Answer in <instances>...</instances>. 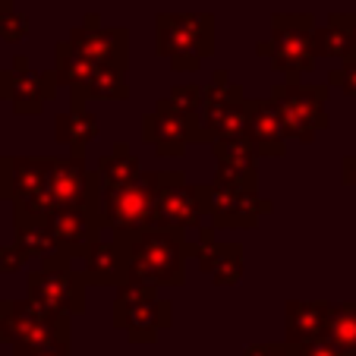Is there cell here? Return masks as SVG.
Listing matches in <instances>:
<instances>
[{
  "label": "cell",
  "mask_w": 356,
  "mask_h": 356,
  "mask_svg": "<svg viewBox=\"0 0 356 356\" xmlns=\"http://www.w3.org/2000/svg\"><path fill=\"white\" fill-rule=\"evenodd\" d=\"M101 227L114 230V236H129L148 227H161L158 218V180L155 174H142L114 189H101L98 202Z\"/></svg>",
  "instance_id": "obj_2"
},
{
  "label": "cell",
  "mask_w": 356,
  "mask_h": 356,
  "mask_svg": "<svg viewBox=\"0 0 356 356\" xmlns=\"http://www.w3.org/2000/svg\"><path fill=\"white\" fill-rule=\"evenodd\" d=\"M271 26H275L271 29V41H262L259 51L268 54L287 79H300L302 73H309L312 63H316V44H312L316 22H312V16L284 13L275 16Z\"/></svg>",
  "instance_id": "obj_5"
},
{
  "label": "cell",
  "mask_w": 356,
  "mask_h": 356,
  "mask_svg": "<svg viewBox=\"0 0 356 356\" xmlns=\"http://www.w3.org/2000/svg\"><path fill=\"white\" fill-rule=\"evenodd\" d=\"M325 98H328V86H306L300 79H287L284 86H277L275 104L281 111L284 133L302 142L316 139L318 129L328 127Z\"/></svg>",
  "instance_id": "obj_8"
},
{
  "label": "cell",
  "mask_w": 356,
  "mask_h": 356,
  "mask_svg": "<svg viewBox=\"0 0 356 356\" xmlns=\"http://www.w3.org/2000/svg\"><path fill=\"white\" fill-rule=\"evenodd\" d=\"M95 136H98V120H95L82 104H73L67 114L57 117V139H60L73 155H82Z\"/></svg>",
  "instance_id": "obj_21"
},
{
  "label": "cell",
  "mask_w": 356,
  "mask_h": 356,
  "mask_svg": "<svg viewBox=\"0 0 356 356\" xmlns=\"http://www.w3.org/2000/svg\"><path fill=\"white\" fill-rule=\"evenodd\" d=\"M88 98H98V101L127 98V82H123V67H108V63H98V67H95V73L88 76L86 88H82L79 104H86Z\"/></svg>",
  "instance_id": "obj_23"
},
{
  "label": "cell",
  "mask_w": 356,
  "mask_h": 356,
  "mask_svg": "<svg viewBox=\"0 0 356 356\" xmlns=\"http://www.w3.org/2000/svg\"><path fill=\"white\" fill-rule=\"evenodd\" d=\"M0 322L7 328V341L16 350L70 347V316L41 309L29 296L0 302Z\"/></svg>",
  "instance_id": "obj_3"
},
{
  "label": "cell",
  "mask_w": 356,
  "mask_h": 356,
  "mask_svg": "<svg viewBox=\"0 0 356 356\" xmlns=\"http://www.w3.org/2000/svg\"><path fill=\"white\" fill-rule=\"evenodd\" d=\"M215 47V19L209 13H161L158 16V51L177 70H199L202 57Z\"/></svg>",
  "instance_id": "obj_4"
},
{
  "label": "cell",
  "mask_w": 356,
  "mask_h": 356,
  "mask_svg": "<svg viewBox=\"0 0 356 356\" xmlns=\"http://www.w3.org/2000/svg\"><path fill=\"white\" fill-rule=\"evenodd\" d=\"M127 246V262H129V281L139 284H183L186 275V256H195L199 246L186 240V230L174 227H148L139 234L117 236Z\"/></svg>",
  "instance_id": "obj_1"
},
{
  "label": "cell",
  "mask_w": 356,
  "mask_h": 356,
  "mask_svg": "<svg viewBox=\"0 0 356 356\" xmlns=\"http://www.w3.org/2000/svg\"><path fill=\"white\" fill-rule=\"evenodd\" d=\"M218 155V183H227L236 189H252L256 193V145L249 142V136H221L215 142Z\"/></svg>",
  "instance_id": "obj_15"
},
{
  "label": "cell",
  "mask_w": 356,
  "mask_h": 356,
  "mask_svg": "<svg viewBox=\"0 0 356 356\" xmlns=\"http://www.w3.org/2000/svg\"><path fill=\"white\" fill-rule=\"evenodd\" d=\"M16 246H19L26 256L44 259L47 252L57 249V243L44 221H16Z\"/></svg>",
  "instance_id": "obj_25"
},
{
  "label": "cell",
  "mask_w": 356,
  "mask_h": 356,
  "mask_svg": "<svg viewBox=\"0 0 356 356\" xmlns=\"http://www.w3.org/2000/svg\"><path fill=\"white\" fill-rule=\"evenodd\" d=\"M202 209L211 215L215 227H246L256 224L259 211H268V202H259L252 189H236L215 180L211 186H202Z\"/></svg>",
  "instance_id": "obj_12"
},
{
  "label": "cell",
  "mask_w": 356,
  "mask_h": 356,
  "mask_svg": "<svg viewBox=\"0 0 356 356\" xmlns=\"http://www.w3.org/2000/svg\"><path fill=\"white\" fill-rule=\"evenodd\" d=\"M180 111L186 114H195L202 108V88L199 86H183V88H174V98H170Z\"/></svg>",
  "instance_id": "obj_29"
},
{
  "label": "cell",
  "mask_w": 356,
  "mask_h": 356,
  "mask_svg": "<svg viewBox=\"0 0 356 356\" xmlns=\"http://www.w3.org/2000/svg\"><path fill=\"white\" fill-rule=\"evenodd\" d=\"M76 271L86 277V284H108V287H120L129 281V262H127V246L120 240H98L95 236L88 246L79 249V256L73 259Z\"/></svg>",
  "instance_id": "obj_13"
},
{
  "label": "cell",
  "mask_w": 356,
  "mask_h": 356,
  "mask_svg": "<svg viewBox=\"0 0 356 356\" xmlns=\"http://www.w3.org/2000/svg\"><path fill=\"white\" fill-rule=\"evenodd\" d=\"M343 356H356V353H343Z\"/></svg>",
  "instance_id": "obj_39"
},
{
  "label": "cell",
  "mask_w": 356,
  "mask_h": 356,
  "mask_svg": "<svg viewBox=\"0 0 356 356\" xmlns=\"http://www.w3.org/2000/svg\"><path fill=\"white\" fill-rule=\"evenodd\" d=\"M16 356H70V347H38V350H16Z\"/></svg>",
  "instance_id": "obj_32"
},
{
  "label": "cell",
  "mask_w": 356,
  "mask_h": 356,
  "mask_svg": "<svg viewBox=\"0 0 356 356\" xmlns=\"http://www.w3.org/2000/svg\"><path fill=\"white\" fill-rule=\"evenodd\" d=\"M44 224L57 246L67 249L73 259L79 256V249L88 246L101 230V218L95 209H54L44 218Z\"/></svg>",
  "instance_id": "obj_16"
},
{
  "label": "cell",
  "mask_w": 356,
  "mask_h": 356,
  "mask_svg": "<svg viewBox=\"0 0 356 356\" xmlns=\"http://www.w3.org/2000/svg\"><path fill=\"white\" fill-rule=\"evenodd\" d=\"M312 44H316V54H322V57H341V60H347V57L353 54V44H350L347 29L337 26L334 19H328L325 29H316Z\"/></svg>",
  "instance_id": "obj_26"
},
{
  "label": "cell",
  "mask_w": 356,
  "mask_h": 356,
  "mask_svg": "<svg viewBox=\"0 0 356 356\" xmlns=\"http://www.w3.org/2000/svg\"><path fill=\"white\" fill-rule=\"evenodd\" d=\"M325 341H331L341 353H356V300L331 306Z\"/></svg>",
  "instance_id": "obj_22"
},
{
  "label": "cell",
  "mask_w": 356,
  "mask_h": 356,
  "mask_svg": "<svg viewBox=\"0 0 356 356\" xmlns=\"http://www.w3.org/2000/svg\"><path fill=\"white\" fill-rule=\"evenodd\" d=\"M145 139L155 142V148L164 158H174L186 148V142L209 139V133H205V127L199 123V117L180 111L174 101L168 98L158 104L155 114L145 117Z\"/></svg>",
  "instance_id": "obj_11"
},
{
  "label": "cell",
  "mask_w": 356,
  "mask_h": 356,
  "mask_svg": "<svg viewBox=\"0 0 356 356\" xmlns=\"http://www.w3.org/2000/svg\"><path fill=\"white\" fill-rule=\"evenodd\" d=\"M10 170H13V161H10V158H0V199H3V195L10 199Z\"/></svg>",
  "instance_id": "obj_33"
},
{
  "label": "cell",
  "mask_w": 356,
  "mask_h": 356,
  "mask_svg": "<svg viewBox=\"0 0 356 356\" xmlns=\"http://www.w3.org/2000/svg\"><path fill=\"white\" fill-rule=\"evenodd\" d=\"M26 262H29V256L16 246V243L7 249H0V268L3 271H19V268H26Z\"/></svg>",
  "instance_id": "obj_31"
},
{
  "label": "cell",
  "mask_w": 356,
  "mask_h": 356,
  "mask_svg": "<svg viewBox=\"0 0 356 356\" xmlns=\"http://www.w3.org/2000/svg\"><path fill=\"white\" fill-rule=\"evenodd\" d=\"M331 302H287V343L300 347L325 337Z\"/></svg>",
  "instance_id": "obj_19"
},
{
  "label": "cell",
  "mask_w": 356,
  "mask_h": 356,
  "mask_svg": "<svg viewBox=\"0 0 356 356\" xmlns=\"http://www.w3.org/2000/svg\"><path fill=\"white\" fill-rule=\"evenodd\" d=\"M44 199L54 209H95L98 211L101 202V180L98 174L86 168L82 155L57 158L47 161L44 174Z\"/></svg>",
  "instance_id": "obj_7"
},
{
  "label": "cell",
  "mask_w": 356,
  "mask_h": 356,
  "mask_svg": "<svg viewBox=\"0 0 356 356\" xmlns=\"http://www.w3.org/2000/svg\"><path fill=\"white\" fill-rule=\"evenodd\" d=\"M54 88H57L54 73H41V70L19 73V70H13V88H10L13 111L16 114H41L44 101L54 95Z\"/></svg>",
  "instance_id": "obj_18"
},
{
  "label": "cell",
  "mask_w": 356,
  "mask_h": 356,
  "mask_svg": "<svg viewBox=\"0 0 356 356\" xmlns=\"http://www.w3.org/2000/svg\"><path fill=\"white\" fill-rule=\"evenodd\" d=\"M328 86H337L341 92H347L350 98H356V57H347V60H343V67L331 70Z\"/></svg>",
  "instance_id": "obj_28"
},
{
  "label": "cell",
  "mask_w": 356,
  "mask_h": 356,
  "mask_svg": "<svg viewBox=\"0 0 356 356\" xmlns=\"http://www.w3.org/2000/svg\"><path fill=\"white\" fill-rule=\"evenodd\" d=\"M296 356H343V353H341V350H337L331 341H325V337H318V341L300 343V347H296Z\"/></svg>",
  "instance_id": "obj_30"
},
{
  "label": "cell",
  "mask_w": 356,
  "mask_h": 356,
  "mask_svg": "<svg viewBox=\"0 0 356 356\" xmlns=\"http://www.w3.org/2000/svg\"><path fill=\"white\" fill-rule=\"evenodd\" d=\"M202 271H209L215 277V284L227 287V284H236L243 275V246L240 243H215L211 240L209 246H202L199 252Z\"/></svg>",
  "instance_id": "obj_20"
},
{
  "label": "cell",
  "mask_w": 356,
  "mask_h": 356,
  "mask_svg": "<svg viewBox=\"0 0 356 356\" xmlns=\"http://www.w3.org/2000/svg\"><path fill=\"white\" fill-rule=\"evenodd\" d=\"M158 218L161 227L195 230L205 218L202 209V186H189L180 170H158Z\"/></svg>",
  "instance_id": "obj_10"
},
{
  "label": "cell",
  "mask_w": 356,
  "mask_h": 356,
  "mask_svg": "<svg viewBox=\"0 0 356 356\" xmlns=\"http://www.w3.org/2000/svg\"><path fill=\"white\" fill-rule=\"evenodd\" d=\"M246 136L256 145V152L268 158L284 155V120L275 98L271 101H246Z\"/></svg>",
  "instance_id": "obj_17"
},
{
  "label": "cell",
  "mask_w": 356,
  "mask_h": 356,
  "mask_svg": "<svg viewBox=\"0 0 356 356\" xmlns=\"http://www.w3.org/2000/svg\"><path fill=\"white\" fill-rule=\"evenodd\" d=\"M0 341H7V328H3V322H0Z\"/></svg>",
  "instance_id": "obj_38"
},
{
  "label": "cell",
  "mask_w": 356,
  "mask_h": 356,
  "mask_svg": "<svg viewBox=\"0 0 356 356\" xmlns=\"http://www.w3.org/2000/svg\"><path fill=\"white\" fill-rule=\"evenodd\" d=\"M331 19H334L337 26H343V29H347V35H350V44H353V54H350V57H356V16H331Z\"/></svg>",
  "instance_id": "obj_34"
},
{
  "label": "cell",
  "mask_w": 356,
  "mask_h": 356,
  "mask_svg": "<svg viewBox=\"0 0 356 356\" xmlns=\"http://www.w3.org/2000/svg\"><path fill=\"white\" fill-rule=\"evenodd\" d=\"M29 300L38 302L41 309L57 316H76L86 312V277L67 265V268H41L32 271L26 281Z\"/></svg>",
  "instance_id": "obj_9"
},
{
  "label": "cell",
  "mask_w": 356,
  "mask_h": 356,
  "mask_svg": "<svg viewBox=\"0 0 356 356\" xmlns=\"http://www.w3.org/2000/svg\"><path fill=\"white\" fill-rule=\"evenodd\" d=\"M139 177V161L129 155L123 145L114 148V155H104L98 164V180H101V189H114V186H123V183L136 180Z\"/></svg>",
  "instance_id": "obj_24"
},
{
  "label": "cell",
  "mask_w": 356,
  "mask_h": 356,
  "mask_svg": "<svg viewBox=\"0 0 356 356\" xmlns=\"http://www.w3.org/2000/svg\"><path fill=\"white\" fill-rule=\"evenodd\" d=\"M22 32H26V22H22V16H16L13 3H3L0 7V38L3 41H19Z\"/></svg>",
  "instance_id": "obj_27"
},
{
  "label": "cell",
  "mask_w": 356,
  "mask_h": 356,
  "mask_svg": "<svg viewBox=\"0 0 356 356\" xmlns=\"http://www.w3.org/2000/svg\"><path fill=\"white\" fill-rule=\"evenodd\" d=\"M271 356H296V347L293 343H275V350H271Z\"/></svg>",
  "instance_id": "obj_37"
},
{
  "label": "cell",
  "mask_w": 356,
  "mask_h": 356,
  "mask_svg": "<svg viewBox=\"0 0 356 356\" xmlns=\"http://www.w3.org/2000/svg\"><path fill=\"white\" fill-rule=\"evenodd\" d=\"M114 325L129 334V341H155L158 331L170 325V302L158 300L152 284L127 281L114 302Z\"/></svg>",
  "instance_id": "obj_6"
},
{
  "label": "cell",
  "mask_w": 356,
  "mask_h": 356,
  "mask_svg": "<svg viewBox=\"0 0 356 356\" xmlns=\"http://www.w3.org/2000/svg\"><path fill=\"white\" fill-rule=\"evenodd\" d=\"M271 350H275V343H259V347H249L240 356H271Z\"/></svg>",
  "instance_id": "obj_36"
},
{
  "label": "cell",
  "mask_w": 356,
  "mask_h": 356,
  "mask_svg": "<svg viewBox=\"0 0 356 356\" xmlns=\"http://www.w3.org/2000/svg\"><path fill=\"white\" fill-rule=\"evenodd\" d=\"M341 174H343V183L356 189V158H343V164H341Z\"/></svg>",
  "instance_id": "obj_35"
},
{
  "label": "cell",
  "mask_w": 356,
  "mask_h": 356,
  "mask_svg": "<svg viewBox=\"0 0 356 356\" xmlns=\"http://www.w3.org/2000/svg\"><path fill=\"white\" fill-rule=\"evenodd\" d=\"M70 47L92 63H108V67L127 63V32L123 29H104L95 13L86 19V26H79L70 35Z\"/></svg>",
  "instance_id": "obj_14"
}]
</instances>
